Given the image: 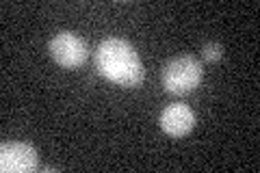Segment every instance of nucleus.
I'll list each match as a JSON object with an SVG mask.
<instances>
[{"mask_svg":"<svg viewBox=\"0 0 260 173\" xmlns=\"http://www.w3.org/2000/svg\"><path fill=\"white\" fill-rule=\"evenodd\" d=\"M50 54L61 67L74 70L87 61V46L76 32L61 30L50 39Z\"/></svg>","mask_w":260,"mask_h":173,"instance_id":"nucleus-3","label":"nucleus"},{"mask_svg":"<svg viewBox=\"0 0 260 173\" xmlns=\"http://www.w3.org/2000/svg\"><path fill=\"white\" fill-rule=\"evenodd\" d=\"M158 123H160V130L165 134L184 136V134H189L195 126V115L186 104L176 102V104H169L162 109Z\"/></svg>","mask_w":260,"mask_h":173,"instance_id":"nucleus-5","label":"nucleus"},{"mask_svg":"<svg viewBox=\"0 0 260 173\" xmlns=\"http://www.w3.org/2000/svg\"><path fill=\"white\" fill-rule=\"evenodd\" d=\"M221 54H223V48H221V44H217V41H210V44L202 48V59L208 63H217L221 59Z\"/></svg>","mask_w":260,"mask_h":173,"instance_id":"nucleus-6","label":"nucleus"},{"mask_svg":"<svg viewBox=\"0 0 260 173\" xmlns=\"http://www.w3.org/2000/svg\"><path fill=\"white\" fill-rule=\"evenodd\" d=\"M95 67L100 76L119 87L135 89L143 80V63L133 46L124 39L109 37L95 50Z\"/></svg>","mask_w":260,"mask_h":173,"instance_id":"nucleus-1","label":"nucleus"},{"mask_svg":"<svg viewBox=\"0 0 260 173\" xmlns=\"http://www.w3.org/2000/svg\"><path fill=\"white\" fill-rule=\"evenodd\" d=\"M204 78V67L193 54H180L162 67V87L172 95H186L195 91Z\"/></svg>","mask_w":260,"mask_h":173,"instance_id":"nucleus-2","label":"nucleus"},{"mask_svg":"<svg viewBox=\"0 0 260 173\" xmlns=\"http://www.w3.org/2000/svg\"><path fill=\"white\" fill-rule=\"evenodd\" d=\"M37 164V152L28 143H3L0 147V169L5 173H32Z\"/></svg>","mask_w":260,"mask_h":173,"instance_id":"nucleus-4","label":"nucleus"}]
</instances>
